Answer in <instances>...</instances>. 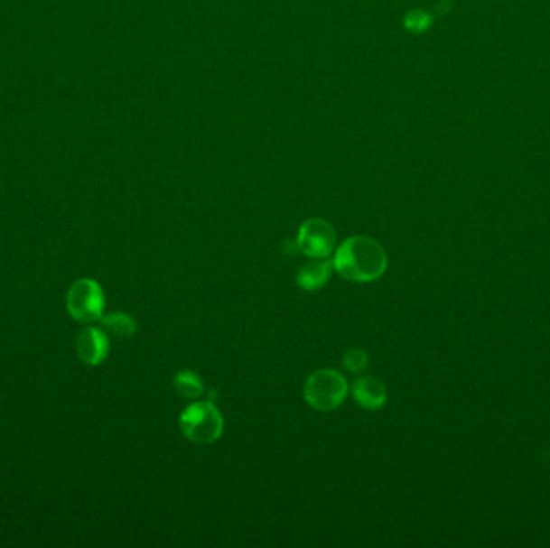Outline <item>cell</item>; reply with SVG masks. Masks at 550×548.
<instances>
[{
	"mask_svg": "<svg viewBox=\"0 0 550 548\" xmlns=\"http://www.w3.org/2000/svg\"><path fill=\"white\" fill-rule=\"evenodd\" d=\"M333 269L354 283H370L387 272L388 257L382 245L368 237H351L341 243L333 256Z\"/></svg>",
	"mask_w": 550,
	"mask_h": 548,
	"instance_id": "cell-1",
	"label": "cell"
},
{
	"mask_svg": "<svg viewBox=\"0 0 550 548\" xmlns=\"http://www.w3.org/2000/svg\"><path fill=\"white\" fill-rule=\"evenodd\" d=\"M183 436L197 444H211L224 430V418L213 403H193L179 417Z\"/></svg>",
	"mask_w": 550,
	"mask_h": 548,
	"instance_id": "cell-2",
	"label": "cell"
},
{
	"mask_svg": "<svg viewBox=\"0 0 550 548\" xmlns=\"http://www.w3.org/2000/svg\"><path fill=\"white\" fill-rule=\"evenodd\" d=\"M348 381L337 370H317L306 380L304 399L312 409L331 412L345 403Z\"/></svg>",
	"mask_w": 550,
	"mask_h": 548,
	"instance_id": "cell-3",
	"label": "cell"
},
{
	"mask_svg": "<svg viewBox=\"0 0 550 548\" xmlns=\"http://www.w3.org/2000/svg\"><path fill=\"white\" fill-rule=\"evenodd\" d=\"M68 312L76 322L92 323L100 320L105 312L102 286L92 278L74 282L67 294Z\"/></svg>",
	"mask_w": 550,
	"mask_h": 548,
	"instance_id": "cell-4",
	"label": "cell"
},
{
	"mask_svg": "<svg viewBox=\"0 0 550 548\" xmlns=\"http://www.w3.org/2000/svg\"><path fill=\"white\" fill-rule=\"evenodd\" d=\"M296 246L306 256L325 259L337 248V234L331 222L311 219L300 227L296 237Z\"/></svg>",
	"mask_w": 550,
	"mask_h": 548,
	"instance_id": "cell-5",
	"label": "cell"
},
{
	"mask_svg": "<svg viewBox=\"0 0 550 548\" xmlns=\"http://www.w3.org/2000/svg\"><path fill=\"white\" fill-rule=\"evenodd\" d=\"M76 351L86 366H100L110 354L108 333L97 327L82 330L76 341Z\"/></svg>",
	"mask_w": 550,
	"mask_h": 548,
	"instance_id": "cell-6",
	"label": "cell"
},
{
	"mask_svg": "<svg viewBox=\"0 0 550 548\" xmlns=\"http://www.w3.org/2000/svg\"><path fill=\"white\" fill-rule=\"evenodd\" d=\"M352 395L362 409L380 410L387 404V387L375 376H360L352 385Z\"/></svg>",
	"mask_w": 550,
	"mask_h": 548,
	"instance_id": "cell-7",
	"label": "cell"
},
{
	"mask_svg": "<svg viewBox=\"0 0 550 548\" xmlns=\"http://www.w3.org/2000/svg\"><path fill=\"white\" fill-rule=\"evenodd\" d=\"M333 271V263L325 259H314L306 263L296 272V283L306 292H317L329 283Z\"/></svg>",
	"mask_w": 550,
	"mask_h": 548,
	"instance_id": "cell-8",
	"label": "cell"
},
{
	"mask_svg": "<svg viewBox=\"0 0 550 548\" xmlns=\"http://www.w3.org/2000/svg\"><path fill=\"white\" fill-rule=\"evenodd\" d=\"M102 329L111 335V337L119 338V339H127L133 338L137 331V323L133 317L125 312H111V314H103L100 319Z\"/></svg>",
	"mask_w": 550,
	"mask_h": 548,
	"instance_id": "cell-9",
	"label": "cell"
},
{
	"mask_svg": "<svg viewBox=\"0 0 550 548\" xmlns=\"http://www.w3.org/2000/svg\"><path fill=\"white\" fill-rule=\"evenodd\" d=\"M174 389L177 395L185 399H199L203 395V381L197 373L185 370L179 372L174 378Z\"/></svg>",
	"mask_w": 550,
	"mask_h": 548,
	"instance_id": "cell-10",
	"label": "cell"
},
{
	"mask_svg": "<svg viewBox=\"0 0 550 548\" xmlns=\"http://www.w3.org/2000/svg\"><path fill=\"white\" fill-rule=\"evenodd\" d=\"M343 366L346 367L348 372H364L367 366H368V356L362 349H350V351L346 352L345 358H343Z\"/></svg>",
	"mask_w": 550,
	"mask_h": 548,
	"instance_id": "cell-11",
	"label": "cell"
}]
</instances>
